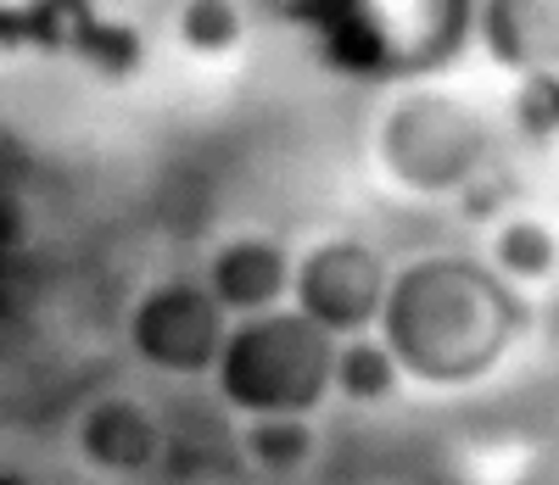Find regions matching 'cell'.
Returning <instances> with one entry per match:
<instances>
[{
    "label": "cell",
    "mask_w": 559,
    "mask_h": 485,
    "mask_svg": "<svg viewBox=\"0 0 559 485\" xmlns=\"http://www.w3.org/2000/svg\"><path fill=\"white\" fill-rule=\"evenodd\" d=\"M481 34L503 68L526 78L559 73V0H487Z\"/></svg>",
    "instance_id": "277c9868"
},
{
    "label": "cell",
    "mask_w": 559,
    "mask_h": 485,
    "mask_svg": "<svg viewBox=\"0 0 559 485\" xmlns=\"http://www.w3.org/2000/svg\"><path fill=\"white\" fill-rule=\"evenodd\" d=\"M286 257L269 240H236L213 263V302L236 313H263L280 290H286Z\"/></svg>",
    "instance_id": "5b68a950"
},
{
    "label": "cell",
    "mask_w": 559,
    "mask_h": 485,
    "mask_svg": "<svg viewBox=\"0 0 559 485\" xmlns=\"http://www.w3.org/2000/svg\"><path fill=\"white\" fill-rule=\"evenodd\" d=\"M392 379H397V363L381 347L358 341V347L336 352V385H342L347 397H358V402H381L392 391Z\"/></svg>",
    "instance_id": "52a82bcc"
},
{
    "label": "cell",
    "mask_w": 559,
    "mask_h": 485,
    "mask_svg": "<svg viewBox=\"0 0 559 485\" xmlns=\"http://www.w3.org/2000/svg\"><path fill=\"white\" fill-rule=\"evenodd\" d=\"M185 34H191L197 45H207V51H224V45L241 34V17H236L229 0H197L191 17H185Z\"/></svg>",
    "instance_id": "9c48e42d"
},
{
    "label": "cell",
    "mask_w": 559,
    "mask_h": 485,
    "mask_svg": "<svg viewBox=\"0 0 559 485\" xmlns=\"http://www.w3.org/2000/svg\"><path fill=\"white\" fill-rule=\"evenodd\" d=\"M247 447L263 469H292L313 452V435L297 424V419H258L252 435H247Z\"/></svg>",
    "instance_id": "ba28073f"
},
{
    "label": "cell",
    "mask_w": 559,
    "mask_h": 485,
    "mask_svg": "<svg viewBox=\"0 0 559 485\" xmlns=\"http://www.w3.org/2000/svg\"><path fill=\"white\" fill-rule=\"evenodd\" d=\"M140 347H146L152 363L197 374L218 357L224 335H218V302L197 284H168L146 302V318H140Z\"/></svg>",
    "instance_id": "3957f363"
},
{
    "label": "cell",
    "mask_w": 559,
    "mask_h": 485,
    "mask_svg": "<svg viewBox=\"0 0 559 485\" xmlns=\"http://www.w3.org/2000/svg\"><path fill=\"white\" fill-rule=\"evenodd\" d=\"M521 123L526 134H559V73H537L521 89Z\"/></svg>",
    "instance_id": "30bf717a"
},
{
    "label": "cell",
    "mask_w": 559,
    "mask_h": 485,
    "mask_svg": "<svg viewBox=\"0 0 559 485\" xmlns=\"http://www.w3.org/2000/svg\"><path fill=\"white\" fill-rule=\"evenodd\" d=\"M331 379H336V352L324 347V329L308 318H252L224 347L229 402L263 419H292L313 408Z\"/></svg>",
    "instance_id": "6da1fadb"
},
{
    "label": "cell",
    "mask_w": 559,
    "mask_h": 485,
    "mask_svg": "<svg viewBox=\"0 0 559 485\" xmlns=\"http://www.w3.org/2000/svg\"><path fill=\"white\" fill-rule=\"evenodd\" d=\"M386 296V274L376 263V252L364 246H319L302 274H297V302H302V318L319 324V329H358L376 318Z\"/></svg>",
    "instance_id": "7a4b0ae2"
},
{
    "label": "cell",
    "mask_w": 559,
    "mask_h": 485,
    "mask_svg": "<svg viewBox=\"0 0 559 485\" xmlns=\"http://www.w3.org/2000/svg\"><path fill=\"white\" fill-rule=\"evenodd\" d=\"M492 268L503 279H521V284H537L559 268V240L543 218H509L498 234H492Z\"/></svg>",
    "instance_id": "8992f818"
}]
</instances>
